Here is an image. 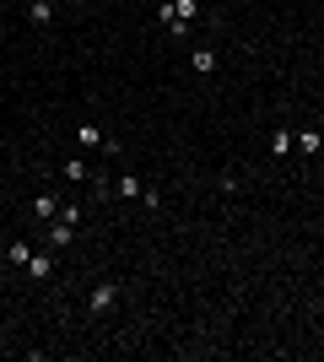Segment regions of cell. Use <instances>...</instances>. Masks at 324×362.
<instances>
[{"instance_id":"6da1fadb","label":"cell","mask_w":324,"mask_h":362,"mask_svg":"<svg viewBox=\"0 0 324 362\" xmlns=\"http://www.w3.org/2000/svg\"><path fill=\"white\" fill-rule=\"evenodd\" d=\"M76 233H81V211H76V206H60V216L49 222V249L65 255V249L76 243Z\"/></svg>"},{"instance_id":"7a4b0ae2","label":"cell","mask_w":324,"mask_h":362,"mask_svg":"<svg viewBox=\"0 0 324 362\" xmlns=\"http://www.w3.org/2000/svg\"><path fill=\"white\" fill-rule=\"evenodd\" d=\"M76 146H81V151H114V157H119V141L103 136L97 124H76Z\"/></svg>"},{"instance_id":"3957f363","label":"cell","mask_w":324,"mask_h":362,"mask_svg":"<svg viewBox=\"0 0 324 362\" xmlns=\"http://www.w3.org/2000/svg\"><path fill=\"white\" fill-rule=\"evenodd\" d=\"M119 303V281H97L92 292H87V314H108Z\"/></svg>"},{"instance_id":"277c9868","label":"cell","mask_w":324,"mask_h":362,"mask_svg":"<svg viewBox=\"0 0 324 362\" xmlns=\"http://www.w3.org/2000/svg\"><path fill=\"white\" fill-rule=\"evenodd\" d=\"M54 271H60L54 249H32V259H28V276H32V281H54Z\"/></svg>"},{"instance_id":"5b68a950","label":"cell","mask_w":324,"mask_h":362,"mask_svg":"<svg viewBox=\"0 0 324 362\" xmlns=\"http://www.w3.org/2000/svg\"><path fill=\"white\" fill-rule=\"evenodd\" d=\"M60 179H71V184H97V173H92V163H87V157H65Z\"/></svg>"},{"instance_id":"8992f818","label":"cell","mask_w":324,"mask_h":362,"mask_svg":"<svg viewBox=\"0 0 324 362\" xmlns=\"http://www.w3.org/2000/svg\"><path fill=\"white\" fill-rule=\"evenodd\" d=\"M189 65H195V76H216V65H222V54H216L211 44H200L195 54H189Z\"/></svg>"},{"instance_id":"52a82bcc","label":"cell","mask_w":324,"mask_h":362,"mask_svg":"<svg viewBox=\"0 0 324 362\" xmlns=\"http://www.w3.org/2000/svg\"><path fill=\"white\" fill-rule=\"evenodd\" d=\"M28 259H32V243L28 238H11V243H6V265H11V271H28Z\"/></svg>"},{"instance_id":"ba28073f","label":"cell","mask_w":324,"mask_h":362,"mask_svg":"<svg viewBox=\"0 0 324 362\" xmlns=\"http://www.w3.org/2000/svg\"><path fill=\"white\" fill-rule=\"evenodd\" d=\"M292 146L303 151V157H319V151H324V130H297Z\"/></svg>"},{"instance_id":"9c48e42d","label":"cell","mask_w":324,"mask_h":362,"mask_svg":"<svg viewBox=\"0 0 324 362\" xmlns=\"http://www.w3.org/2000/svg\"><path fill=\"white\" fill-rule=\"evenodd\" d=\"M60 206H65V200H54V195H32V216H38V222H54Z\"/></svg>"},{"instance_id":"30bf717a","label":"cell","mask_w":324,"mask_h":362,"mask_svg":"<svg viewBox=\"0 0 324 362\" xmlns=\"http://www.w3.org/2000/svg\"><path fill=\"white\" fill-rule=\"evenodd\" d=\"M28 16H32V28H49L54 22V0H28Z\"/></svg>"},{"instance_id":"8fae6325","label":"cell","mask_w":324,"mask_h":362,"mask_svg":"<svg viewBox=\"0 0 324 362\" xmlns=\"http://www.w3.org/2000/svg\"><path fill=\"white\" fill-rule=\"evenodd\" d=\"M119 195H124V200H146V184H140V173H119Z\"/></svg>"},{"instance_id":"7c38bea8","label":"cell","mask_w":324,"mask_h":362,"mask_svg":"<svg viewBox=\"0 0 324 362\" xmlns=\"http://www.w3.org/2000/svg\"><path fill=\"white\" fill-rule=\"evenodd\" d=\"M292 136L297 130H270V157H292Z\"/></svg>"},{"instance_id":"4fadbf2b","label":"cell","mask_w":324,"mask_h":362,"mask_svg":"<svg viewBox=\"0 0 324 362\" xmlns=\"http://www.w3.org/2000/svg\"><path fill=\"white\" fill-rule=\"evenodd\" d=\"M71 6H92V0H71Z\"/></svg>"}]
</instances>
